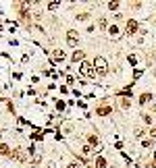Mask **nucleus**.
I'll use <instances>...</instances> for the list:
<instances>
[{"instance_id":"f257e3e1","label":"nucleus","mask_w":156,"mask_h":168,"mask_svg":"<svg viewBox=\"0 0 156 168\" xmlns=\"http://www.w3.org/2000/svg\"><path fill=\"white\" fill-rule=\"evenodd\" d=\"M92 64H94L96 75H100V77L108 75V62H106V58H104V56H96V58L92 60Z\"/></svg>"},{"instance_id":"f03ea898","label":"nucleus","mask_w":156,"mask_h":168,"mask_svg":"<svg viewBox=\"0 0 156 168\" xmlns=\"http://www.w3.org/2000/svg\"><path fill=\"white\" fill-rule=\"evenodd\" d=\"M79 75L81 77H87V79H96V71H94V64L92 62H87V60H83L81 64H79Z\"/></svg>"},{"instance_id":"7ed1b4c3","label":"nucleus","mask_w":156,"mask_h":168,"mask_svg":"<svg viewBox=\"0 0 156 168\" xmlns=\"http://www.w3.org/2000/svg\"><path fill=\"white\" fill-rule=\"evenodd\" d=\"M65 58H67V54H65L60 48L52 50V54H50V60H52V64H60V62H65Z\"/></svg>"},{"instance_id":"20e7f679","label":"nucleus","mask_w":156,"mask_h":168,"mask_svg":"<svg viewBox=\"0 0 156 168\" xmlns=\"http://www.w3.org/2000/svg\"><path fill=\"white\" fill-rule=\"evenodd\" d=\"M67 44H69L71 48H75V50H77V46H79V33L75 31V29H69V31H67Z\"/></svg>"},{"instance_id":"39448f33","label":"nucleus","mask_w":156,"mask_h":168,"mask_svg":"<svg viewBox=\"0 0 156 168\" xmlns=\"http://www.w3.org/2000/svg\"><path fill=\"white\" fill-rule=\"evenodd\" d=\"M10 158H13V160H17V162H25V160H27L25 152H23L21 147H15V149L10 152Z\"/></svg>"},{"instance_id":"423d86ee","label":"nucleus","mask_w":156,"mask_h":168,"mask_svg":"<svg viewBox=\"0 0 156 168\" xmlns=\"http://www.w3.org/2000/svg\"><path fill=\"white\" fill-rule=\"evenodd\" d=\"M137 27H140V25H137V21L129 19V21H127V25H125V33H127V36H131V33H135V31H137Z\"/></svg>"},{"instance_id":"0eeeda50","label":"nucleus","mask_w":156,"mask_h":168,"mask_svg":"<svg viewBox=\"0 0 156 168\" xmlns=\"http://www.w3.org/2000/svg\"><path fill=\"white\" fill-rule=\"evenodd\" d=\"M87 145H90V147H98V149H100V147H102L100 137H98V135H94V133H92V135H87Z\"/></svg>"},{"instance_id":"6e6552de","label":"nucleus","mask_w":156,"mask_h":168,"mask_svg":"<svg viewBox=\"0 0 156 168\" xmlns=\"http://www.w3.org/2000/svg\"><path fill=\"white\" fill-rule=\"evenodd\" d=\"M110 112H113V106H110V104H104V106H100V108L96 110L98 116H108Z\"/></svg>"},{"instance_id":"1a4fd4ad","label":"nucleus","mask_w":156,"mask_h":168,"mask_svg":"<svg viewBox=\"0 0 156 168\" xmlns=\"http://www.w3.org/2000/svg\"><path fill=\"white\" fill-rule=\"evenodd\" d=\"M83 56H85V52L83 50H75L73 54H71V62H83Z\"/></svg>"},{"instance_id":"9d476101","label":"nucleus","mask_w":156,"mask_h":168,"mask_svg":"<svg viewBox=\"0 0 156 168\" xmlns=\"http://www.w3.org/2000/svg\"><path fill=\"white\" fill-rule=\"evenodd\" d=\"M148 102H152V93H142V95H140V104L146 106Z\"/></svg>"},{"instance_id":"9b49d317","label":"nucleus","mask_w":156,"mask_h":168,"mask_svg":"<svg viewBox=\"0 0 156 168\" xmlns=\"http://www.w3.org/2000/svg\"><path fill=\"white\" fill-rule=\"evenodd\" d=\"M10 152H13V149H10L6 143H0V156H10Z\"/></svg>"},{"instance_id":"f8f14e48","label":"nucleus","mask_w":156,"mask_h":168,"mask_svg":"<svg viewBox=\"0 0 156 168\" xmlns=\"http://www.w3.org/2000/svg\"><path fill=\"white\" fill-rule=\"evenodd\" d=\"M96 168H106V160H104V156H98V158H96Z\"/></svg>"},{"instance_id":"ddd939ff","label":"nucleus","mask_w":156,"mask_h":168,"mask_svg":"<svg viewBox=\"0 0 156 168\" xmlns=\"http://www.w3.org/2000/svg\"><path fill=\"white\" fill-rule=\"evenodd\" d=\"M58 6H60V2H58V0H52V2H48V4H46V8H48V10H56Z\"/></svg>"},{"instance_id":"4468645a","label":"nucleus","mask_w":156,"mask_h":168,"mask_svg":"<svg viewBox=\"0 0 156 168\" xmlns=\"http://www.w3.org/2000/svg\"><path fill=\"white\" fill-rule=\"evenodd\" d=\"M98 25H100L102 29H108V21H106L104 17H100V19H98Z\"/></svg>"},{"instance_id":"2eb2a0df","label":"nucleus","mask_w":156,"mask_h":168,"mask_svg":"<svg viewBox=\"0 0 156 168\" xmlns=\"http://www.w3.org/2000/svg\"><path fill=\"white\" fill-rule=\"evenodd\" d=\"M129 106H131V104H129V98H121V108H123V110H127Z\"/></svg>"},{"instance_id":"dca6fc26","label":"nucleus","mask_w":156,"mask_h":168,"mask_svg":"<svg viewBox=\"0 0 156 168\" xmlns=\"http://www.w3.org/2000/svg\"><path fill=\"white\" fill-rule=\"evenodd\" d=\"M67 108V102L65 100H56V110H65Z\"/></svg>"},{"instance_id":"f3484780","label":"nucleus","mask_w":156,"mask_h":168,"mask_svg":"<svg viewBox=\"0 0 156 168\" xmlns=\"http://www.w3.org/2000/svg\"><path fill=\"white\" fill-rule=\"evenodd\" d=\"M119 4L121 2H108L106 6H108V10H119Z\"/></svg>"},{"instance_id":"a211bd4d","label":"nucleus","mask_w":156,"mask_h":168,"mask_svg":"<svg viewBox=\"0 0 156 168\" xmlns=\"http://www.w3.org/2000/svg\"><path fill=\"white\" fill-rule=\"evenodd\" d=\"M108 33H110V36H119V27L117 25H110V27H108Z\"/></svg>"},{"instance_id":"6ab92c4d","label":"nucleus","mask_w":156,"mask_h":168,"mask_svg":"<svg viewBox=\"0 0 156 168\" xmlns=\"http://www.w3.org/2000/svg\"><path fill=\"white\" fill-rule=\"evenodd\" d=\"M142 121H144V123H146V125H150V123H152V118H150V116H148V114H142Z\"/></svg>"},{"instance_id":"aec40b11","label":"nucleus","mask_w":156,"mask_h":168,"mask_svg":"<svg viewBox=\"0 0 156 168\" xmlns=\"http://www.w3.org/2000/svg\"><path fill=\"white\" fill-rule=\"evenodd\" d=\"M29 137H31V139H34V141H40V139H42V135H40V133H31V135H29Z\"/></svg>"},{"instance_id":"412c9836","label":"nucleus","mask_w":156,"mask_h":168,"mask_svg":"<svg viewBox=\"0 0 156 168\" xmlns=\"http://www.w3.org/2000/svg\"><path fill=\"white\" fill-rule=\"evenodd\" d=\"M67 168H81V164H79V162H69Z\"/></svg>"},{"instance_id":"4be33fe9","label":"nucleus","mask_w":156,"mask_h":168,"mask_svg":"<svg viewBox=\"0 0 156 168\" xmlns=\"http://www.w3.org/2000/svg\"><path fill=\"white\" fill-rule=\"evenodd\" d=\"M133 77H135V79H140V77H142V71H140V69H135V71H133Z\"/></svg>"},{"instance_id":"5701e85b","label":"nucleus","mask_w":156,"mask_h":168,"mask_svg":"<svg viewBox=\"0 0 156 168\" xmlns=\"http://www.w3.org/2000/svg\"><path fill=\"white\" fill-rule=\"evenodd\" d=\"M58 89H60V93H67V91H69V87H67V85H60Z\"/></svg>"},{"instance_id":"b1692460","label":"nucleus","mask_w":156,"mask_h":168,"mask_svg":"<svg viewBox=\"0 0 156 168\" xmlns=\"http://www.w3.org/2000/svg\"><path fill=\"white\" fill-rule=\"evenodd\" d=\"M6 104H8V112H13V114H15V106H13V102H6Z\"/></svg>"},{"instance_id":"393cba45","label":"nucleus","mask_w":156,"mask_h":168,"mask_svg":"<svg viewBox=\"0 0 156 168\" xmlns=\"http://www.w3.org/2000/svg\"><path fill=\"white\" fill-rule=\"evenodd\" d=\"M135 137H144V131L142 129H135Z\"/></svg>"},{"instance_id":"a878e982","label":"nucleus","mask_w":156,"mask_h":168,"mask_svg":"<svg viewBox=\"0 0 156 168\" xmlns=\"http://www.w3.org/2000/svg\"><path fill=\"white\" fill-rule=\"evenodd\" d=\"M150 135H152V137H156V129H152V131H150Z\"/></svg>"}]
</instances>
